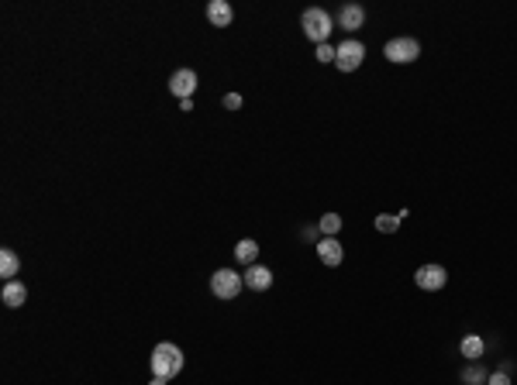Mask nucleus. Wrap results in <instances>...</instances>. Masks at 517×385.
I'll return each mask as SVG.
<instances>
[{
  "instance_id": "obj_1",
  "label": "nucleus",
  "mask_w": 517,
  "mask_h": 385,
  "mask_svg": "<svg viewBox=\"0 0 517 385\" xmlns=\"http://www.w3.org/2000/svg\"><path fill=\"white\" fill-rule=\"evenodd\" d=\"M152 371H155V378H162V382L176 378V375L183 371V351H179L176 344H169V340L155 344V351H152Z\"/></svg>"
},
{
  "instance_id": "obj_2",
  "label": "nucleus",
  "mask_w": 517,
  "mask_h": 385,
  "mask_svg": "<svg viewBox=\"0 0 517 385\" xmlns=\"http://www.w3.org/2000/svg\"><path fill=\"white\" fill-rule=\"evenodd\" d=\"M300 28L311 42L318 45H328V35H331V14L324 8H307L304 18H300Z\"/></svg>"
},
{
  "instance_id": "obj_3",
  "label": "nucleus",
  "mask_w": 517,
  "mask_h": 385,
  "mask_svg": "<svg viewBox=\"0 0 517 385\" xmlns=\"http://www.w3.org/2000/svg\"><path fill=\"white\" fill-rule=\"evenodd\" d=\"M383 56L390 62H397V66H410V62L421 59V45H417V38H390Z\"/></svg>"
},
{
  "instance_id": "obj_4",
  "label": "nucleus",
  "mask_w": 517,
  "mask_h": 385,
  "mask_svg": "<svg viewBox=\"0 0 517 385\" xmlns=\"http://www.w3.org/2000/svg\"><path fill=\"white\" fill-rule=\"evenodd\" d=\"M362 59H366V45H362L359 38H345V42L335 49V66H338L342 73L359 69V66H362Z\"/></svg>"
},
{
  "instance_id": "obj_5",
  "label": "nucleus",
  "mask_w": 517,
  "mask_h": 385,
  "mask_svg": "<svg viewBox=\"0 0 517 385\" xmlns=\"http://www.w3.org/2000/svg\"><path fill=\"white\" fill-rule=\"evenodd\" d=\"M241 282H245V275H238V272H231V268H221V272L210 275V292H214L217 299H234V296L241 292Z\"/></svg>"
},
{
  "instance_id": "obj_6",
  "label": "nucleus",
  "mask_w": 517,
  "mask_h": 385,
  "mask_svg": "<svg viewBox=\"0 0 517 385\" xmlns=\"http://www.w3.org/2000/svg\"><path fill=\"white\" fill-rule=\"evenodd\" d=\"M414 282H417L421 289L434 292V289H441V285L448 282V272H445L441 265H421V268L414 272Z\"/></svg>"
},
{
  "instance_id": "obj_7",
  "label": "nucleus",
  "mask_w": 517,
  "mask_h": 385,
  "mask_svg": "<svg viewBox=\"0 0 517 385\" xmlns=\"http://www.w3.org/2000/svg\"><path fill=\"white\" fill-rule=\"evenodd\" d=\"M169 90H173V97L190 100L193 90H197V73H193V69H176V73L169 76Z\"/></svg>"
},
{
  "instance_id": "obj_8",
  "label": "nucleus",
  "mask_w": 517,
  "mask_h": 385,
  "mask_svg": "<svg viewBox=\"0 0 517 385\" xmlns=\"http://www.w3.org/2000/svg\"><path fill=\"white\" fill-rule=\"evenodd\" d=\"M207 21L214 28H228L234 21V11H231L228 0H210V4H207Z\"/></svg>"
},
{
  "instance_id": "obj_9",
  "label": "nucleus",
  "mask_w": 517,
  "mask_h": 385,
  "mask_svg": "<svg viewBox=\"0 0 517 385\" xmlns=\"http://www.w3.org/2000/svg\"><path fill=\"white\" fill-rule=\"evenodd\" d=\"M245 285H248V289H255V292H266V289L273 285V272H270V268H263V265H248V272H245Z\"/></svg>"
},
{
  "instance_id": "obj_10",
  "label": "nucleus",
  "mask_w": 517,
  "mask_h": 385,
  "mask_svg": "<svg viewBox=\"0 0 517 385\" xmlns=\"http://www.w3.org/2000/svg\"><path fill=\"white\" fill-rule=\"evenodd\" d=\"M318 258L324 261V265H342V258H345V251H342V244L335 241V237H321L318 241Z\"/></svg>"
},
{
  "instance_id": "obj_11",
  "label": "nucleus",
  "mask_w": 517,
  "mask_h": 385,
  "mask_svg": "<svg viewBox=\"0 0 517 385\" xmlns=\"http://www.w3.org/2000/svg\"><path fill=\"white\" fill-rule=\"evenodd\" d=\"M362 21H366V11H362L359 4H345V8L338 11V25H342L345 32H355V28H362Z\"/></svg>"
},
{
  "instance_id": "obj_12",
  "label": "nucleus",
  "mask_w": 517,
  "mask_h": 385,
  "mask_svg": "<svg viewBox=\"0 0 517 385\" xmlns=\"http://www.w3.org/2000/svg\"><path fill=\"white\" fill-rule=\"evenodd\" d=\"M0 299H4L11 310H18V306H25V299H28V289H25V282H8L4 285V292H0Z\"/></svg>"
},
{
  "instance_id": "obj_13",
  "label": "nucleus",
  "mask_w": 517,
  "mask_h": 385,
  "mask_svg": "<svg viewBox=\"0 0 517 385\" xmlns=\"http://www.w3.org/2000/svg\"><path fill=\"white\" fill-rule=\"evenodd\" d=\"M18 268H21V258H18L11 248H4V251H0V275H4L8 282H14Z\"/></svg>"
},
{
  "instance_id": "obj_14",
  "label": "nucleus",
  "mask_w": 517,
  "mask_h": 385,
  "mask_svg": "<svg viewBox=\"0 0 517 385\" xmlns=\"http://www.w3.org/2000/svg\"><path fill=\"white\" fill-rule=\"evenodd\" d=\"M234 258H238L241 265H255V258H258V244H255L252 237H241V241L234 244Z\"/></svg>"
},
{
  "instance_id": "obj_15",
  "label": "nucleus",
  "mask_w": 517,
  "mask_h": 385,
  "mask_svg": "<svg viewBox=\"0 0 517 385\" xmlns=\"http://www.w3.org/2000/svg\"><path fill=\"white\" fill-rule=\"evenodd\" d=\"M483 351H486L483 337H476V334L462 337V358H469V361H479V358H483Z\"/></svg>"
},
{
  "instance_id": "obj_16",
  "label": "nucleus",
  "mask_w": 517,
  "mask_h": 385,
  "mask_svg": "<svg viewBox=\"0 0 517 385\" xmlns=\"http://www.w3.org/2000/svg\"><path fill=\"white\" fill-rule=\"evenodd\" d=\"M462 382H465V385H486V382H490V371L479 368V361H469V368H462Z\"/></svg>"
},
{
  "instance_id": "obj_17",
  "label": "nucleus",
  "mask_w": 517,
  "mask_h": 385,
  "mask_svg": "<svg viewBox=\"0 0 517 385\" xmlns=\"http://www.w3.org/2000/svg\"><path fill=\"white\" fill-rule=\"evenodd\" d=\"M318 231H321L324 237L338 234V231H342V217H338V213H324V217L318 220Z\"/></svg>"
},
{
  "instance_id": "obj_18",
  "label": "nucleus",
  "mask_w": 517,
  "mask_h": 385,
  "mask_svg": "<svg viewBox=\"0 0 517 385\" xmlns=\"http://www.w3.org/2000/svg\"><path fill=\"white\" fill-rule=\"evenodd\" d=\"M400 220H404L400 213H397V217H393V213H380V217H376V231H380V234H397Z\"/></svg>"
},
{
  "instance_id": "obj_19",
  "label": "nucleus",
  "mask_w": 517,
  "mask_h": 385,
  "mask_svg": "<svg viewBox=\"0 0 517 385\" xmlns=\"http://www.w3.org/2000/svg\"><path fill=\"white\" fill-rule=\"evenodd\" d=\"M314 59H318V62H335V49H331V45H318Z\"/></svg>"
},
{
  "instance_id": "obj_20",
  "label": "nucleus",
  "mask_w": 517,
  "mask_h": 385,
  "mask_svg": "<svg viewBox=\"0 0 517 385\" xmlns=\"http://www.w3.org/2000/svg\"><path fill=\"white\" fill-rule=\"evenodd\" d=\"M486 385H510V375H507V371H493Z\"/></svg>"
},
{
  "instance_id": "obj_21",
  "label": "nucleus",
  "mask_w": 517,
  "mask_h": 385,
  "mask_svg": "<svg viewBox=\"0 0 517 385\" xmlns=\"http://www.w3.org/2000/svg\"><path fill=\"white\" fill-rule=\"evenodd\" d=\"M224 107H228V110H238V107H241V93H228V97H224Z\"/></svg>"
},
{
  "instance_id": "obj_22",
  "label": "nucleus",
  "mask_w": 517,
  "mask_h": 385,
  "mask_svg": "<svg viewBox=\"0 0 517 385\" xmlns=\"http://www.w3.org/2000/svg\"><path fill=\"white\" fill-rule=\"evenodd\" d=\"M152 385H166V382H162V378H152Z\"/></svg>"
}]
</instances>
